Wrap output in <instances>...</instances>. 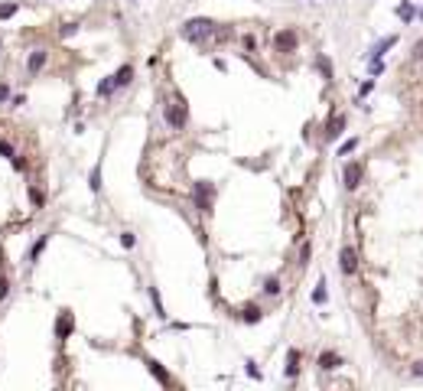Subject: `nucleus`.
Masks as SVG:
<instances>
[{
    "label": "nucleus",
    "mask_w": 423,
    "mask_h": 391,
    "mask_svg": "<svg viewBox=\"0 0 423 391\" xmlns=\"http://www.w3.org/2000/svg\"><path fill=\"white\" fill-rule=\"evenodd\" d=\"M241 320H244V323H261V320H264V310H261V306H244Z\"/></svg>",
    "instance_id": "nucleus-12"
},
{
    "label": "nucleus",
    "mask_w": 423,
    "mask_h": 391,
    "mask_svg": "<svg viewBox=\"0 0 423 391\" xmlns=\"http://www.w3.org/2000/svg\"><path fill=\"white\" fill-rule=\"evenodd\" d=\"M46 242H49V235H39V238H36V245L30 248V264H36V261H39V255H43V248H46Z\"/></svg>",
    "instance_id": "nucleus-14"
},
{
    "label": "nucleus",
    "mask_w": 423,
    "mask_h": 391,
    "mask_svg": "<svg viewBox=\"0 0 423 391\" xmlns=\"http://www.w3.org/2000/svg\"><path fill=\"white\" fill-rule=\"evenodd\" d=\"M68 333H72V313L62 310V317H59V339H65Z\"/></svg>",
    "instance_id": "nucleus-15"
},
{
    "label": "nucleus",
    "mask_w": 423,
    "mask_h": 391,
    "mask_svg": "<svg viewBox=\"0 0 423 391\" xmlns=\"http://www.w3.org/2000/svg\"><path fill=\"white\" fill-rule=\"evenodd\" d=\"M339 261H342V271H345V274H355V271H358V251H355V248H349V245L342 248Z\"/></svg>",
    "instance_id": "nucleus-5"
},
{
    "label": "nucleus",
    "mask_w": 423,
    "mask_h": 391,
    "mask_svg": "<svg viewBox=\"0 0 423 391\" xmlns=\"http://www.w3.org/2000/svg\"><path fill=\"white\" fill-rule=\"evenodd\" d=\"M362 163H345V186L349 189H358V183H362Z\"/></svg>",
    "instance_id": "nucleus-6"
},
{
    "label": "nucleus",
    "mask_w": 423,
    "mask_h": 391,
    "mask_svg": "<svg viewBox=\"0 0 423 391\" xmlns=\"http://www.w3.org/2000/svg\"><path fill=\"white\" fill-rule=\"evenodd\" d=\"M342 127H345V118H332V121H329V130H325V137H339V134H342Z\"/></svg>",
    "instance_id": "nucleus-17"
},
{
    "label": "nucleus",
    "mask_w": 423,
    "mask_h": 391,
    "mask_svg": "<svg viewBox=\"0 0 423 391\" xmlns=\"http://www.w3.org/2000/svg\"><path fill=\"white\" fill-rule=\"evenodd\" d=\"M319 68H322V75H325V79H332V65H329V59H319Z\"/></svg>",
    "instance_id": "nucleus-27"
},
{
    "label": "nucleus",
    "mask_w": 423,
    "mask_h": 391,
    "mask_svg": "<svg viewBox=\"0 0 423 391\" xmlns=\"http://www.w3.org/2000/svg\"><path fill=\"white\" fill-rule=\"evenodd\" d=\"M121 245H124V248H134V245H137V238L130 235V231H124V235H121Z\"/></svg>",
    "instance_id": "nucleus-26"
},
{
    "label": "nucleus",
    "mask_w": 423,
    "mask_h": 391,
    "mask_svg": "<svg viewBox=\"0 0 423 391\" xmlns=\"http://www.w3.org/2000/svg\"><path fill=\"white\" fill-rule=\"evenodd\" d=\"M4 101H10V88H7L4 82H0V105H4Z\"/></svg>",
    "instance_id": "nucleus-28"
},
{
    "label": "nucleus",
    "mask_w": 423,
    "mask_h": 391,
    "mask_svg": "<svg viewBox=\"0 0 423 391\" xmlns=\"http://www.w3.org/2000/svg\"><path fill=\"white\" fill-rule=\"evenodd\" d=\"M117 88V82H114V75H108L105 82H98V95H111Z\"/></svg>",
    "instance_id": "nucleus-18"
},
{
    "label": "nucleus",
    "mask_w": 423,
    "mask_h": 391,
    "mask_svg": "<svg viewBox=\"0 0 423 391\" xmlns=\"http://www.w3.org/2000/svg\"><path fill=\"white\" fill-rule=\"evenodd\" d=\"M394 43H397V36H384V39H381V43L378 46H374V49H371V59H381V56H384V52L387 49H391V46Z\"/></svg>",
    "instance_id": "nucleus-11"
},
{
    "label": "nucleus",
    "mask_w": 423,
    "mask_h": 391,
    "mask_svg": "<svg viewBox=\"0 0 423 391\" xmlns=\"http://www.w3.org/2000/svg\"><path fill=\"white\" fill-rule=\"evenodd\" d=\"M247 375H251V378H261V372H258V365H254V362H247Z\"/></svg>",
    "instance_id": "nucleus-32"
},
{
    "label": "nucleus",
    "mask_w": 423,
    "mask_h": 391,
    "mask_svg": "<svg viewBox=\"0 0 423 391\" xmlns=\"http://www.w3.org/2000/svg\"><path fill=\"white\" fill-rule=\"evenodd\" d=\"M0 153H4V157H10V160H13V163H17V167H20V157L13 153V147H10V143H7V140H0Z\"/></svg>",
    "instance_id": "nucleus-23"
},
{
    "label": "nucleus",
    "mask_w": 423,
    "mask_h": 391,
    "mask_svg": "<svg viewBox=\"0 0 423 391\" xmlns=\"http://www.w3.org/2000/svg\"><path fill=\"white\" fill-rule=\"evenodd\" d=\"M114 82H117V88L130 85V82H134V65H121V68L114 72Z\"/></svg>",
    "instance_id": "nucleus-9"
},
{
    "label": "nucleus",
    "mask_w": 423,
    "mask_h": 391,
    "mask_svg": "<svg viewBox=\"0 0 423 391\" xmlns=\"http://www.w3.org/2000/svg\"><path fill=\"white\" fill-rule=\"evenodd\" d=\"M212 205H215V183L196 180V209L199 212H212Z\"/></svg>",
    "instance_id": "nucleus-3"
},
{
    "label": "nucleus",
    "mask_w": 423,
    "mask_h": 391,
    "mask_svg": "<svg viewBox=\"0 0 423 391\" xmlns=\"http://www.w3.org/2000/svg\"><path fill=\"white\" fill-rule=\"evenodd\" d=\"M264 293H267V297H277V293H280V280H277V277H270L267 284H264Z\"/></svg>",
    "instance_id": "nucleus-20"
},
{
    "label": "nucleus",
    "mask_w": 423,
    "mask_h": 391,
    "mask_svg": "<svg viewBox=\"0 0 423 391\" xmlns=\"http://www.w3.org/2000/svg\"><path fill=\"white\" fill-rule=\"evenodd\" d=\"M46 59H49V52H46V49H36V52L30 56V62H26V68H30V72H39V68L46 65Z\"/></svg>",
    "instance_id": "nucleus-10"
},
{
    "label": "nucleus",
    "mask_w": 423,
    "mask_h": 391,
    "mask_svg": "<svg viewBox=\"0 0 423 391\" xmlns=\"http://www.w3.org/2000/svg\"><path fill=\"white\" fill-rule=\"evenodd\" d=\"M150 297H153V306H156V317H166V310H163V300H159V293H156V287L150 290Z\"/></svg>",
    "instance_id": "nucleus-25"
},
{
    "label": "nucleus",
    "mask_w": 423,
    "mask_h": 391,
    "mask_svg": "<svg viewBox=\"0 0 423 391\" xmlns=\"http://www.w3.org/2000/svg\"><path fill=\"white\" fill-rule=\"evenodd\" d=\"M296 43H300L296 30H280V33L274 36V46H277V52H293V49H296Z\"/></svg>",
    "instance_id": "nucleus-4"
},
{
    "label": "nucleus",
    "mask_w": 423,
    "mask_h": 391,
    "mask_svg": "<svg viewBox=\"0 0 423 391\" xmlns=\"http://www.w3.org/2000/svg\"><path fill=\"white\" fill-rule=\"evenodd\" d=\"M325 297H329V293H325V280H319V287L313 290V303L322 306V303H325Z\"/></svg>",
    "instance_id": "nucleus-19"
},
{
    "label": "nucleus",
    "mask_w": 423,
    "mask_h": 391,
    "mask_svg": "<svg viewBox=\"0 0 423 391\" xmlns=\"http://www.w3.org/2000/svg\"><path fill=\"white\" fill-rule=\"evenodd\" d=\"M339 365H342V355L332 352V349L319 355V368H322V372H332V368H339Z\"/></svg>",
    "instance_id": "nucleus-8"
},
{
    "label": "nucleus",
    "mask_w": 423,
    "mask_h": 391,
    "mask_svg": "<svg viewBox=\"0 0 423 391\" xmlns=\"http://www.w3.org/2000/svg\"><path fill=\"white\" fill-rule=\"evenodd\" d=\"M17 10H20L17 4H0V20H10V17H13V13H17Z\"/></svg>",
    "instance_id": "nucleus-22"
},
{
    "label": "nucleus",
    "mask_w": 423,
    "mask_h": 391,
    "mask_svg": "<svg viewBox=\"0 0 423 391\" xmlns=\"http://www.w3.org/2000/svg\"><path fill=\"white\" fill-rule=\"evenodd\" d=\"M163 118H166V124H170L173 130H183L186 121H189V114H186V101H170V105L163 108Z\"/></svg>",
    "instance_id": "nucleus-2"
},
{
    "label": "nucleus",
    "mask_w": 423,
    "mask_h": 391,
    "mask_svg": "<svg viewBox=\"0 0 423 391\" xmlns=\"http://www.w3.org/2000/svg\"><path fill=\"white\" fill-rule=\"evenodd\" d=\"M212 30H215V23L209 17H196V20H186V23L179 26V36H183L186 43H199V39L212 36Z\"/></svg>",
    "instance_id": "nucleus-1"
},
{
    "label": "nucleus",
    "mask_w": 423,
    "mask_h": 391,
    "mask_svg": "<svg viewBox=\"0 0 423 391\" xmlns=\"http://www.w3.org/2000/svg\"><path fill=\"white\" fill-rule=\"evenodd\" d=\"M355 147H358V137H352V140H345L342 147H339V157H349V153H352V150H355Z\"/></svg>",
    "instance_id": "nucleus-21"
},
{
    "label": "nucleus",
    "mask_w": 423,
    "mask_h": 391,
    "mask_svg": "<svg viewBox=\"0 0 423 391\" xmlns=\"http://www.w3.org/2000/svg\"><path fill=\"white\" fill-rule=\"evenodd\" d=\"M296 372H300V352H296V349H290V352H287V375L293 378Z\"/></svg>",
    "instance_id": "nucleus-13"
},
{
    "label": "nucleus",
    "mask_w": 423,
    "mask_h": 391,
    "mask_svg": "<svg viewBox=\"0 0 423 391\" xmlns=\"http://www.w3.org/2000/svg\"><path fill=\"white\" fill-rule=\"evenodd\" d=\"M147 372H150V375H153V378L159 381V385H173V378H170V372H166V368H163V365H159V362H156V359H147Z\"/></svg>",
    "instance_id": "nucleus-7"
},
{
    "label": "nucleus",
    "mask_w": 423,
    "mask_h": 391,
    "mask_svg": "<svg viewBox=\"0 0 423 391\" xmlns=\"http://www.w3.org/2000/svg\"><path fill=\"white\" fill-rule=\"evenodd\" d=\"M30 199H33L36 205H43V193H39V189H30Z\"/></svg>",
    "instance_id": "nucleus-31"
},
{
    "label": "nucleus",
    "mask_w": 423,
    "mask_h": 391,
    "mask_svg": "<svg viewBox=\"0 0 423 391\" xmlns=\"http://www.w3.org/2000/svg\"><path fill=\"white\" fill-rule=\"evenodd\" d=\"M101 189V167H95L92 170V193H98Z\"/></svg>",
    "instance_id": "nucleus-24"
},
{
    "label": "nucleus",
    "mask_w": 423,
    "mask_h": 391,
    "mask_svg": "<svg viewBox=\"0 0 423 391\" xmlns=\"http://www.w3.org/2000/svg\"><path fill=\"white\" fill-rule=\"evenodd\" d=\"M75 30H78V23H65V26H62V36H72Z\"/></svg>",
    "instance_id": "nucleus-29"
},
{
    "label": "nucleus",
    "mask_w": 423,
    "mask_h": 391,
    "mask_svg": "<svg viewBox=\"0 0 423 391\" xmlns=\"http://www.w3.org/2000/svg\"><path fill=\"white\" fill-rule=\"evenodd\" d=\"M371 88H374V82H365V85L358 88V95H362V98H365V95H371Z\"/></svg>",
    "instance_id": "nucleus-30"
},
{
    "label": "nucleus",
    "mask_w": 423,
    "mask_h": 391,
    "mask_svg": "<svg viewBox=\"0 0 423 391\" xmlns=\"http://www.w3.org/2000/svg\"><path fill=\"white\" fill-rule=\"evenodd\" d=\"M397 17L404 20V23H407V20H413V17H417V10H413V4H407V0H404V4H397Z\"/></svg>",
    "instance_id": "nucleus-16"
},
{
    "label": "nucleus",
    "mask_w": 423,
    "mask_h": 391,
    "mask_svg": "<svg viewBox=\"0 0 423 391\" xmlns=\"http://www.w3.org/2000/svg\"><path fill=\"white\" fill-rule=\"evenodd\" d=\"M413 375H417V378H423V362H413V368H410Z\"/></svg>",
    "instance_id": "nucleus-33"
},
{
    "label": "nucleus",
    "mask_w": 423,
    "mask_h": 391,
    "mask_svg": "<svg viewBox=\"0 0 423 391\" xmlns=\"http://www.w3.org/2000/svg\"><path fill=\"white\" fill-rule=\"evenodd\" d=\"M417 56H423V43H420V46H417Z\"/></svg>",
    "instance_id": "nucleus-35"
},
{
    "label": "nucleus",
    "mask_w": 423,
    "mask_h": 391,
    "mask_svg": "<svg viewBox=\"0 0 423 391\" xmlns=\"http://www.w3.org/2000/svg\"><path fill=\"white\" fill-rule=\"evenodd\" d=\"M7 290H10V287H7V277H0V300L7 297Z\"/></svg>",
    "instance_id": "nucleus-34"
},
{
    "label": "nucleus",
    "mask_w": 423,
    "mask_h": 391,
    "mask_svg": "<svg viewBox=\"0 0 423 391\" xmlns=\"http://www.w3.org/2000/svg\"><path fill=\"white\" fill-rule=\"evenodd\" d=\"M420 17H423V10H420Z\"/></svg>",
    "instance_id": "nucleus-36"
}]
</instances>
